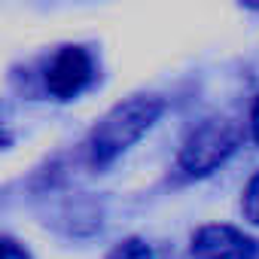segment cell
<instances>
[{"mask_svg": "<svg viewBox=\"0 0 259 259\" xmlns=\"http://www.w3.org/2000/svg\"><path fill=\"white\" fill-rule=\"evenodd\" d=\"M165 101L156 95H135L122 104H116L89 135V162L104 168L110 165L116 156H122L135 141H141L150 128L156 125V119L162 116Z\"/></svg>", "mask_w": 259, "mask_h": 259, "instance_id": "obj_1", "label": "cell"}, {"mask_svg": "<svg viewBox=\"0 0 259 259\" xmlns=\"http://www.w3.org/2000/svg\"><path fill=\"white\" fill-rule=\"evenodd\" d=\"M241 147V128L229 116H210L192 128L177 153V171L183 177H207Z\"/></svg>", "mask_w": 259, "mask_h": 259, "instance_id": "obj_2", "label": "cell"}, {"mask_svg": "<svg viewBox=\"0 0 259 259\" xmlns=\"http://www.w3.org/2000/svg\"><path fill=\"white\" fill-rule=\"evenodd\" d=\"M189 259H256V241L235 226L210 223L192 235Z\"/></svg>", "mask_w": 259, "mask_h": 259, "instance_id": "obj_3", "label": "cell"}, {"mask_svg": "<svg viewBox=\"0 0 259 259\" xmlns=\"http://www.w3.org/2000/svg\"><path fill=\"white\" fill-rule=\"evenodd\" d=\"M92 79V58L82 46H64L46 67V89L55 98L79 95Z\"/></svg>", "mask_w": 259, "mask_h": 259, "instance_id": "obj_4", "label": "cell"}, {"mask_svg": "<svg viewBox=\"0 0 259 259\" xmlns=\"http://www.w3.org/2000/svg\"><path fill=\"white\" fill-rule=\"evenodd\" d=\"M107 259H153V250L147 247V241L141 238H125L122 244H116L110 250Z\"/></svg>", "mask_w": 259, "mask_h": 259, "instance_id": "obj_5", "label": "cell"}, {"mask_svg": "<svg viewBox=\"0 0 259 259\" xmlns=\"http://www.w3.org/2000/svg\"><path fill=\"white\" fill-rule=\"evenodd\" d=\"M241 207H244V217L259 226V174L250 177V183L244 189V198H241Z\"/></svg>", "mask_w": 259, "mask_h": 259, "instance_id": "obj_6", "label": "cell"}, {"mask_svg": "<svg viewBox=\"0 0 259 259\" xmlns=\"http://www.w3.org/2000/svg\"><path fill=\"white\" fill-rule=\"evenodd\" d=\"M0 259H31V256H28V250H25L19 241L0 238Z\"/></svg>", "mask_w": 259, "mask_h": 259, "instance_id": "obj_7", "label": "cell"}, {"mask_svg": "<svg viewBox=\"0 0 259 259\" xmlns=\"http://www.w3.org/2000/svg\"><path fill=\"white\" fill-rule=\"evenodd\" d=\"M250 128H253V141L259 144V98L253 104V116H250Z\"/></svg>", "mask_w": 259, "mask_h": 259, "instance_id": "obj_8", "label": "cell"}]
</instances>
